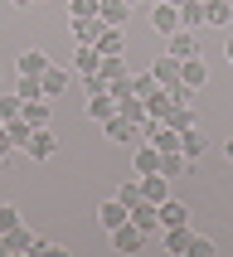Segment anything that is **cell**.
<instances>
[{"mask_svg": "<svg viewBox=\"0 0 233 257\" xmlns=\"http://www.w3.org/2000/svg\"><path fill=\"white\" fill-rule=\"evenodd\" d=\"M102 136H107V141H117V146H136L141 141V121H127V116H107V121H102Z\"/></svg>", "mask_w": 233, "mask_h": 257, "instance_id": "1", "label": "cell"}, {"mask_svg": "<svg viewBox=\"0 0 233 257\" xmlns=\"http://www.w3.org/2000/svg\"><path fill=\"white\" fill-rule=\"evenodd\" d=\"M20 151H25L29 160H49V156L58 151V136H54L49 126H34V131H29V141L20 146Z\"/></svg>", "mask_w": 233, "mask_h": 257, "instance_id": "2", "label": "cell"}, {"mask_svg": "<svg viewBox=\"0 0 233 257\" xmlns=\"http://www.w3.org/2000/svg\"><path fill=\"white\" fill-rule=\"evenodd\" d=\"M146 243H151V233H141L136 223H131V218L112 228V247H117V252H141Z\"/></svg>", "mask_w": 233, "mask_h": 257, "instance_id": "3", "label": "cell"}, {"mask_svg": "<svg viewBox=\"0 0 233 257\" xmlns=\"http://www.w3.org/2000/svg\"><path fill=\"white\" fill-rule=\"evenodd\" d=\"M68 83H73V73H68V68H58V63H49V68L39 73L44 97H63V92H68Z\"/></svg>", "mask_w": 233, "mask_h": 257, "instance_id": "4", "label": "cell"}, {"mask_svg": "<svg viewBox=\"0 0 233 257\" xmlns=\"http://www.w3.org/2000/svg\"><path fill=\"white\" fill-rule=\"evenodd\" d=\"M151 29H156V34H175V29H180V5L156 0V5H151Z\"/></svg>", "mask_w": 233, "mask_h": 257, "instance_id": "5", "label": "cell"}, {"mask_svg": "<svg viewBox=\"0 0 233 257\" xmlns=\"http://www.w3.org/2000/svg\"><path fill=\"white\" fill-rule=\"evenodd\" d=\"M97 68H102L97 44H73V73H78V78H87V73H97Z\"/></svg>", "mask_w": 233, "mask_h": 257, "instance_id": "6", "label": "cell"}, {"mask_svg": "<svg viewBox=\"0 0 233 257\" xmlns=\"http://www.w3.org/2000/svg\"><path fill=\"white\" fill-rule=\"evenodd\" d=\"M97 54H102V58L127 54V34H122V25H102V34H97Z\"/></svg>", "mask_w": 233, "mask_h": 257, "instance_id": "7", "label": "cell"}, {"mask_svg": "<svg viewBox=\"0 0 233 257\" xmlns=\"http://www.w3.org/2000/svg\"><path fill=\"white\" fill-rule=\"evenodd\" d=\"M180 63H185V58H175V54L151 58V73H156V83H160V87H175V83H180Z\"/></svg>", "mask_w": 233, "mask_h": 257, "instance_id": "8", "label": "cell"}, {"mask_svg": "<svg viewBox=\"0 0 233 257\" xmlns=\"http://www.w3.org/2000/svg\"><path fill=\"white\" fill-rule=\"evenodd\" d=\"M165 54H175V58H194V54H199L194 29H175V34H165Z\"/></svg>", "mask_w": 233, "mask_h": 257, "instance_id": "9", "label": "cell"}, {"mask_svg": "<svg viewBox=\"0 0 233 257\" xmlns=\"http://www.w3.org/2000/svg\"><path fill=\"white\" fill-rule=\"evenodd\" d=\"M136 180H141V199H151V204H165L170 199V180H165V175H136Z\"/></svg>", "mask_w": 233, "mask_h": 257, "instance_id": "10", "label": "cell"}, {"mask_svg": "<svg viewBox=\"0 0 233 257\" xmlns=\"http://www.w3.org/2000/svg\"><path fill=\"white\" fill-rule=\"evenodd\" d=\"M180 151H185L189 160H199L204 151H209V136H204V126H199V121H194V126H185V131H180Z\"/></svg>", "mask_w": 233, "mask_h": 257, "instance_id": "11", "label": "cell"}, {"mask_svg": "<svg viewBox=\"0 0 233 257\" xmlns=\"http://www.w3.org/2000/svg\"><path fill=\"white\" fill-rule=\"evenodd\" d=\"M189 223H180V228H160V243H165V252H175V257H189Z\"/></svg>", "mask_w": 233, "mask_h": 257, "instance_id": "12", "label": "cell"}, {"mask_svg": "<svg viewBox=\"0 0 233 257\" xmlns=\"http://www.w3.org/2000/svg\"><path fill=\"white\" fill-rule=\"evenodd\" d=\"M189 165H194V160H189L185 151H160V175H165V180H180V175H189Z\"/></svg>", "mask_w": 233, "mask_h": 257, "instance_id": "13", "label": "cell"}, {"mask_svg": "<svg viewBox=\"0 0 233 257\" xmlns=\"http://www.w3.org/2000/svg\"><path fill=\"white\" fill-rule=\"evenodd\" d=\"M131 223H136L141 233H156V228H160V214H156V204H151V199H136V204H131Z\"/></svg>", "mask_w": 233, "mask_h": 257, "instance_id": "14", "label": "cell"}, {"mask_svg": "<svg viewBox=\"0 0 233 257\" xmlns=\"http://www.w3.org/2000/svg\"><path fill=\"white\" fill-rule=\"evenodd\" d=\"M97 20H102V25H127L131 5H127V0H97Z\"/></svg>", "mask_w": 233, "mask_h": 257, "instance_id": "15", "label": "cell"}, {"mask_svg": "<svg viewBox=\"0 0 233 257\" xmlns=\"http://www.w3.org/2000/svg\"><path fill=\"white\" fill-rule=\"evenodd\" d=\"M170 107H175L170 87H156V92L146 97V116H151V121H165V116H170Z\"/></svg>", "mask_w": 233, "mask_h": 257, "instance_id": "16", "label": "cell"}, {"mask_svg": "<svg viewBox=\"0 0 233 257\" xmlns=\"http://www.w3.org/2000/svg\"><path fill=\"white\" fill-rule=\"evenodd\" d=\"M127 218H131V209H127V204H122V199H107V204H102V209H97V223H102V228H107V233H112L117 223H127Z\"/></svg>", "mask_w": 233, "mask_h": 257, "instance_id": "17", "label": "cell"}, {"mask_svg": "<svg viewBox=\"0 0 233 257\" xmlns=\"http://www.w3.org/2000/svg\"><path fill=\"white\" fill-rule=\"evenodd\" d=\"M204 78H209V68H204V58H199V54L180 63V83H185V87H194V92H199V87H204Z\"/></svg>", "mask_w": 233, "mask_h": 257, "instance_id": "18", "label": "cell"}, {"mask_svg": "<svg viewBox=\"0 0 233 257\" xmlns=\"http://www.w3.org/2000/svg\"><path fill=\"white\" fill-rule=\"evenodd\" d=\"M156 214H160V228H180V223H189V209H185V204H175V199L156 204Z\"/></svg>", "mask_w": 233, "mask_h": 257, "instance_id": "19", "label": "cell"}, {"mask_svg": "<svg viewBox=\"0 0 233 257\" xmlns=\"http://www.w3.org/2000/svg\"><path fill=\"white\" fill-rule=\"evenodd\" d=\"M0 243H5V252H29V247H34V233H29L25 223H15L10 233H0Z\"/></svg>", "mask_w": 233, "mask_h": 257, "instance_id": "20", "label": "cell"}, {"mask_svg": "<svg viewBox=\"0 0 233 257\" xmlns=\"http://www.w3.org/2000/svg\"><path fill=\"white\" fill-rule=\"evenodd\" d=\"M97 34H102V20H97V15L73 20V44H97Z\"/></svg>", "mask_w": 233, "mask_h": 257, "instance_id": "21", "label": "cell"}, {"mask_svg": "<svg viewBox=\"0 0 233 257\" xmlns=\"http://www.w3.org/2000/svg\"><path fill=\"white\" fill-rule=\"evenodd\" d=\"M49 63H54V58L44 54V49H25V54H20V63H15V68H20V73H29V78H39V73L49 68Z\"/></svg>", "mask_w": 233, "mask_h": 257, "instance_id": "22", "label": "cell"}, {"mask_svg": "<svg viewBox=\"0 0 233 257\" xmlns=\"http://www.w3.org/2000/svg\"><path fill=\"white\" fill-rule=\"evenodd\" d=\"M160 170V151L151 141H136V175H156Z\"/></svg>", "mask_w": 233, "mask_h": 257, "instance_id": "23", "label": "cell"}, {"mask_svg": "<svg viewBox=\"0 0 233 257\" xmlns=\"http://www.w3.org/2000/svg\"><path fill=\"white\" fill-rule=\"evenodd\" d=\"M117 116H127V121H146V102L136 92H122L117 97Z\"/></svg>", "mask_w": 233, "mask_h": 257, "instance_id": "24", "label": "cell"}, {"mask_svg": "<svg viewBox=\"0 0 233 257\" xmlns=\"http://www.w3.org/2000/svg\"><path fill=\"white\" fill-rule=\"evenodd\" d=\"M112 112H117V97H112V92H97V97H87V116H92V121H107Z\"/></svg>", "mask_w": 233, "mask_h": 257, "instance_id": "25", "label": "cell"}, {"mask_svg": "<svg viewBox=\"0 0 233 257\" xmlns=\"http://www.w3.org/2000/svg\"><path fill=\"white\" fill-rule=\"evenodd\" d=\"M199 25H209L204 20V0H185L180 5V29H199Z\"/></svg>", "mask_w": 233, "mask_h": 257, "instance_id": "26", "label": "cell"}, {"mask_svg": "<svg viewBox=\"0 0 233 257\" xmlns=\"http://www.w3.org/2000/svg\"><path fill=\"white\" fill-rule=\"evenodd\" d=\"M29 121V126H49V97H34V102H25V112H20Z\"/></svg>", "mask_w": 233, "mask_h": 257, "instance_id": "27", "label": "cell"}, {"mask_svg": "<svg viewBox=\"0 0 233 257\" xmlns=\"http://www.w3.org/2000/svg\"><path fill=\"white\" fill-rule=\"evenodd\" d=\"M204 20H209V25H228L233 5H228V0H204Z\"/></svg>", "mask_w": 233, "mask_h": 257, "instance_id": "28", "label": "cell"}, {"mask_svg": "<svg viewBox=\"0 0 233 257\" xmlns=\"http://www.w3.org/2000/svg\"><path fill=\"white\" fill-rule=\"evenodd\" d=\"M175 131H185V126H194V102H175L170 107V116H165Z\"/></svg>", "mask_w": 233, "mask_h": 257, "instance_id": "29", "label": "cell"}, {"mask_svg": "<svg viewBox=\"0 0 233 257\" xmlns=\"http://www.w3.org/2000/svg\"><path fill=\"white\" fill-rule=\"evenodd\" d=\"M156 87H160V83H156V73H151V68H141V73H131V92H136V97H141V102L151 97V92H156Z\"/></svg>", "mask_w": 233, "mask_h": 257, "instance_id": "30", "label": "cell"}, {"mask_svg": "<svg viewBox=\"0 0 233 257\" xmlns=\"http://www.w3.org/2000/svg\"><path fill=\"white\" fill-rule=\"evenodd\" d=\"M20 112H25V97L20 92H0V121H15Z\"/></svg>", "mask_w": 233, "mask_h": 257, "instance_id": "31", "label": "cell"}, {"mask_svg": "<svg viewBox=\"0 0 233 257\" xmlns=\"http://www.w3.org/2000/svg\"><path fill=\"white\" fill-rule=\"evenodd\" d=\"M15 92L25 102H34V97H44V87H39V78H29V73H20V83H15Z\"/></svg>", "mask_w": 233, "mask_h": 257, "instance_id": "32", "label": "cell"}, {"mask_svg": "<svg viewBox=\"0 0 233 257\" xmlns=\"http://www.w3.org/2000/svg\"><path fill=\"white\" fill-rule=\"evenodd\" d=\"M29 131H34V126H29L25 116H15V121H5V136H10L15 146H25V141H29Z\"/></svg>", "mask_w": 233, "mask_h": 257, "instance_id": "33", "label": "cell"}, {"mask_svg": "<svg viewBox=\"0 0 233 257\" xmlns=\"http://www.w3.org/2000/svg\"><path fill=\"white\" fill-rule=\"evenodd\" d=\"M189 257H214V238L194 233V238H189Z\"/></svg>", "mask_w": 233, "mask_h": 257, "instance_id": "34", "label": "cell"}, {"mask_svg": "<svg viewBox=\"0 0 233 257\" xmlns=\"http://www.w3.org/2000/svg\"><path fill=\"white\" fill-rule=\"evenodd\" d=\"M117 199H122V204H127V209H131V204L141 199V180H127V185L117 189Z\"/></svg>", "mask_w": 233, "mask_h": 257, "instance_id": "35", "label": "cell"}, {"mask_svg": "<svg viewBox=\"0 0 233 257\" xmlns=\"http://www.w3.org/2000/svg\"><path fill=\"white\" fill-rule=\"evenodd\" d=\"M83 15H97V0H68V20H83Z\"/></svg>", "mask_w": 233, "mask_h": 257, "instance_id": "36", "label": "cell"}, {"mask_svg": "<svg viewBox=\"0 0 233 257\" xmlns=\"http://www.w3.org/2000/svg\"><path fill=\"white\" fill-rule=\"evenodd\" d=\"M15 223H20V209L15 204H0V233H10Z\"/></svg>", "mask_w": 233, "mask_h": 257, "instance_id": "37", "label": "cell"}, {"mask_svg": "<svg viewBox=\"0 0 233 257\" xmlns=\"http://www.w3.org/2000/svg\"><path fill=\"white\" fill-rule=\"evenodd\" d=\"M83 92H87V97H97V92H107V83H102V73H87V78H83Z\"/></svg>", "mask_w": 233, "mask_h": 257, "instance_id": "38", "label": "cell"}, {"mask_svg": "<svg viewBox=\"0 0 233 257\" xmlns=\"http://www.w3.org/2000/svg\"><path fill=\"white\" fill-rule=\"evenodd\" d=\"M10 151H15V141L5 136V126H0V156H10Z\"/></svg>", "mask_w": 233, "mask_h": 257, "instance_id": "39", "label": "cell"}, {"mask_svg": "<svg viewBox=\"0 0 233 257\" xmlns=\"http://www.w3.org/2000/svg\"><path fill=\"white\" fill-rule=\"evenodd\" d=\"M223 156H228V165H233V136H228V141H223Z\"/></svg>", "mask_w": 233, "mask_h": 257, "instance_id": "40", "label": "cell"}, {"mask_svg": "<svg viewBox=\"0 0 233 257\" xmlns=\"http://www.w3.org/2000/svg\"><path fill=\"white\" fill-rule=\"evenodd\" d=\"M10 5H15V10H29V5H34V0H10Z\"/></svg>", "mask_w": 233, "mask_h": 257, "instance_id": "41", "label": "cell"}, {"mask_svg": "<svg viewBox=\"0 0 233 257\" xmlns=\"http://www.w3.org/2000/svg\"><path fill=\"white\" fill-rule=\"evenodd\" d=\"M223 54H228V63H233V39H228V44H223Z\"/></svg>", "mask_w": 233, "mask_h": 257, "instance_id": "42", "label": "cell"}, {"mask_svg": "<svg viewBox=\"0 0 233 257\" xmlns=\"http://www.w3.org/2000/svg\"><path fill=\"white\" fill-rule=\"evenodd\" d=\"M165 5H185V0H165Z\"/></svg>", "mask_w": 233, "mask_h": 257, "instance_id": "43", "label": "cell"}, {"mask_svg": "<svg viewBox=\"0 0 233 257\" xmlns=\"http://www.w3.org/2000/svg\"><path fill=\"white\" fill-rule=\"evenodd\" d=\"M0 165H5V156H0Z\"/></svg>", "mask_w": 233, "mask_h": 257, "instance_id": "44", "label": "cell"}, {"mask_svg": "<svg viewBox=\"0 0 233 257\" xmlns=\"http://www.w3.org/2000/svg\"><path fill=\"white\" fill-rule=\"evenodd\" d=\"M127 5H136V0H127Z\"/></svg>", "mask_w": 233, "mask_h": 257, "instance_id": "45", "label": "cell"}, {"mask_svg": "<svg viewBox=\"0 0 233 257\" xmlns=\"http://www.w3.org/2000/svg\"><path fill=\"white\" fill-rule=\"evenodd\" d=\"M151 5H156V0H151Z\"/></svg>", "mask_w": 233, "mask_h": 257, "instance_id": "46", "label": "cell"}]
</instances>
